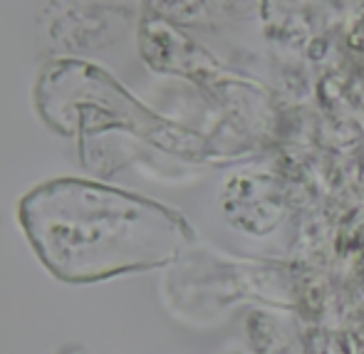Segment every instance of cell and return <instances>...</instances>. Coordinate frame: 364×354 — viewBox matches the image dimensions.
Returning a JSON list of instances; mask_svg holds the SVG:
<instances>
[{"label":"cell","mask_w":364,"mask_h":354,"mask_svg":"<svg viewBox=\"0 0 364 354\" xmlns=\"http://www.w3.org/2000/svg\"><path fill=\"white\" fill-rule=\"evenodd\" d=\"M20 223L50 273L70 283L171 263L188 240L168 208L80 178H58L20 201Z\"/></svg>","instance_id":"6da1fadb"}]
</instances>
